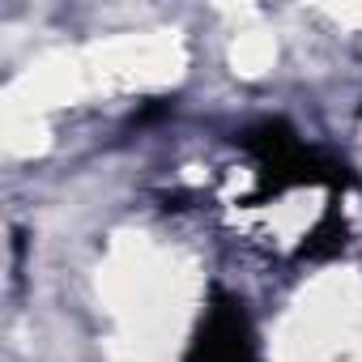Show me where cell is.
I'll use <instances>...</instances> for the list:
<instances>
[{
  "instance_id": "obj_1",
  "label": "cell",
  "mask_w": 362,
  "mask_h": 362,
  "mask_svg": "<svg viewBox=\"0 0 362 362\" xmlns=\"http://www.w3.org/2000/svg\"><path fill=\"white\" fill-rule=\"evenodd\" d=\"M243 145L256 153V162L277 179V184H320V179H328V184H332V179L345 170V166L320 158L315 149H307V145H303L290 128H281V124H260V128H252Z\"/></svg>"
},
{
  "instance_id": "obj_2",
  "label": "cell",
  "mask_w": 362,
  "mask_h": 362,
  "mask_svg": "<svg viewBox=\"0 0 362 362\" xmlns=\"http://www.w3.org/2000/svg\"><path fill=\"white\" fill-rule=\"evenodd\" d=\"M188 362H260L252 320L239 298H218L188 349Z\"/></svg>"
}]
</instances>
